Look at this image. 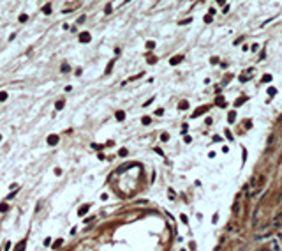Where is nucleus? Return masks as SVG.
<instances>
[{"instance_id": "f257e3e1", "label": "nucleus", "mask_w": 282, "mask_h": 251, "mask_svg": "<svg viewBox=\"0 0 282 251\" xmlns=\"http://www.w3.org/2000/svg\"><path fill=\"white\" fill-rule=\"evenodd\" d=\"M92 41V36L88 32H83V34H80V43H83V44H87V43H90Z\"/></svg>"}, {"instance_id": "f03ea898", "label": "nucleus", "mask_w": 282, "mask_h": 251, "mask_svg": "<svg viewBox=\"0 0 282 251\" xmlns=\"http://www.w3.org/2000/svg\"><path fill=\"white\" fill-rule=\"evenodd\" d=\"M48 143H49V145H57V143H58V136H57V135L48 136Z\"/></svg>"}, {"instance_id": "7ed1b4c3", "label": "nucleus", "mask_w": 282, "mask_h": 251, "mask_svg": "<svg viewBox=\"0 0 282 251\" xmlns=\"http://www.w3.org/2000/svg\"><path fill=\"white\" fill-rule=\"evenodd\" d=\"M88 209H90V205H88V203H87V205H83V207L80 209V216H83V214H87V212H88Z\"/></svg>"}, {"instance_id": "20e7f679", "label": "nucleus", "mask_w": 282, "mask_h": 251, "mask_svg": "<svg viewBox=\"0 0 282 251\" xmlns=\"http://www.w3.org/2000/svg\"><path fill=\"white\" fill-rule=\"evenodd\" d=\"M115 117H116V120H124L125 119V113H124V111H116V115H115Z\"/></svg>"}, {"instance_id": "39448f33", "label": "nucleus", "mask_w": 282, "mask_h": 251, "mask_svg": "<svg viewBox=\"0 0 282 251\" xmlns=\"http://www.w3.org/2000/svg\"><path fill=\"white\" fill-rule=\"evenodd\" d=\"M180 62H182V57H173V59H171V64H180Z\"/></svg>"}, {"instance_id": "423d86ee", "label": "nucleus", "mask_w": 282, "mask_h": 251, "mask_svg": "<svg viewBox=\"0 0 282 251\" xmlns=\"http://www.w3.org/2000/svg\"><path fill=\"white\" fill-rule=\"evenodd\" d=\"M64 106H65L64 101H58V103L55 104V108H57V110H64Z\"/></svg>"}, {"instance_id": "0eeeda50", "label": "nucleus", "mask_w": 282, "mask_h": 251, "mask_svg": "<svg viewBox=\"0 0 282 251\" xmlns=\"http://www.w3.org/2000/svg\"><path fill=\"white\" fill-rule=\"evenodd\" d=\"M43 12H44V14H49V12H51V6H49V4H48V6H44Z\"/></svg>"}, {"instance_id": "6e6552de", "label": "nucleus", "mask_w": 282, "mask_h": 251, "mask_svg": "<svg viewBox=\"0 0 282 251\" xmlns=\"http://www.w3.org/2000/svg\"><path fill=\"white\" fill-rule=\"evenodd\" d=\"M113 66H115V59L111 60V62H109V66L106 67V73H111V69H113Z\"/></svg>"}, {"instance_id": "1a4fd4ad", "label": "nucleus", "mask_w": 282, "mask_h": 251, "mask_svg": "<svg viewBox=\"0 0 282 251\" xmlns=\"http://www.w3.org/2000/svg\"><path fill=\"white\" fill-rule=\"evenodd\" d=\"M270 248H271V249H279V244H277V240H271Z\"/></svg>"}, {"instance_id": "9d476101", "label": "nucleus", "mask_w": 282, "mask_h": 251, "mask_svg": "<svg viewBox=\"0 0 282 251\" xmlns=\"http://www.w3.org/2000/svg\"><path fill=\"white\" fill-rule=\"evenodd\" d=\"M6 99H7V92L2 90V92H0V101H6Z\"/></svg>"}, {"instance_id": "9b49d317", "label": "nucleus", "mask_w": 282, "mask_h": 251, "mask_svg": "<svg viewBox=\"0 0 282 251\" xmlns=\"http://www.w3.org/2000/svg\"><path fill=\"white\" fill-rule=\"evenodd\" d=\"M141 122H143L145 126H147V124H150V117H143V119H141Z\"/></svg>"}, {"instance_id": "f8f14e48", "label": "nucleus", "mask_w": 282, "mask_h": 251, "mask_svg": "<svg viewBox=\"0 0 282 251\" xmlns=\"http://www.w3.org/2000/svg\"><path fill=\"white\" fill-rule=\"evenodd\" d=\"M187 106H189V103H187V101H184V103H180V110H185Z\"/></svg>"}, {"instance_id": "ddd939ff", "label": "nucleus", "mask_w": 282, "mask_h": 251, "mask_svg": "<svg viewBox=\"0 0 282 251\" xmlns=\"http://www.w3.org/2000/svg\"><path fill=\"white\" fill-rule=\"evenodd\" d=\"M7 209H9L7 207V203H2V205H0V211H2V212H6Z\"/></svg>"}, {"instance_id": "4468645a", "label": "nucleus", "mask_w": 282, "mask_h": 251, "mask_svg": "<svg viewBox=\"0 0 282 251\" xmlns=\"http://www.w3.org/2000/svg\"><path fill=\"white\" fill-rule=\"evenodd\" d=\"M27 20H28L27 14H21V16H20V21H21V23H23V21H27Z\"/></svg>"}, {"instance_id": "2eb2a0df", "label": "nucleus", "mask_w": 282, "mask_h": 251, "mask_svg": "<svg viewBox=\"0 0 282 251\" xmlns=\"http://www.w3.org/2000/svg\"><path fill=\"white\" fill-rule=\"evenodd\" d=\"M147 48H150V50H152V48H155V43H153V41H150V43H147Z\"/></svg>"}, {"instance_id": "dca6fc26", "label": "nucleus", "mask_w": 282, "mask_h": 251, "mask_svg": "<svg viewBox=\"0 0 282 251\" xmlns=\"http://www.w3.org/2000/svg\"><path fill=\"white\" fill-rule=\"evenodd\" d=\"M69 69H70V67L67 66V64H64V66H62V71H64V73H69Z\"/></svg>"}, {"instance_id": "f3484780", "label": "nucleus", "mask_w": 282, "mask_h": 251, "mask_svg": "<svg viewBox=\"0 0 282 251\" xmlns=\"http://www.w3.org/2000/svg\"><path fill=\"white\" fill-rule=\"evenodd\" d=\"M168 138H169V136H168V135H166V133H164L162 136H161V140H162V142H168Z\"/></svg>"}, {"instance_id": "a211bd4d", "label": "nucleus", "mask_w": 282, "mask_h": 251, "mask_svg": "<svg viewBox=\"0 0 282 251\" xmlns=\"http://www.w3.org/2000/svg\"><path fill=\"white\" fill-rule=\"evenodd\" d=\"M62 242H64V240H62V239H58L57 242H55V248H58V246H62Z\"/></svg>"}, {"instance_id": "6ab92c4d", "label": "nucleus", "mask_w": 282, "mask_h": 251, "mask_svg": "<svg viewBox=\"0 0 282 251\" xmlns=\"http://www.w3.org/2000/svg\"><path fill=\"white\" fill-rule=\"evenodd\" d=\"M118 154H120V156H127V150H125V149H122V150H120Z\"/></svg>"}, {"instance_id": "aec40b11", "label": "nucleus", "mask_w": 282, "mask_h": 251, "mask_svg": "<svg viewBox=\"0 0 282 251\" xmlns=\"http://www.w3.org/2000/svg\"><path fill=\"white\" fill-rule=\"evenodd\" d=\"M127 2H130V0H125V2H124V4H127Z\"/></svg>"}, {"instance_id": "412c9836", "label": "nucleus", "mask_w": 282, "mask_h": 251, "mask_svg": "<svg viewBox=\"0 0 282 251\" xmlns=\"http://www.w3.org/2000/svg\"><path fill=\"white\" fill-rule=\"evenodd\" d=\"M221 4H224V0H221Z\"/></svg>"}]
</instances>
